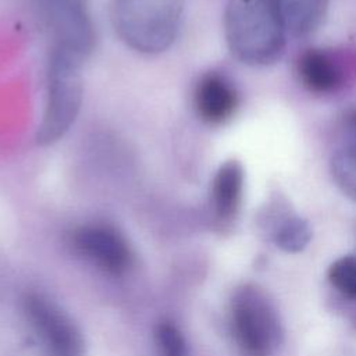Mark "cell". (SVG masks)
Instances as JSON below:
<instances>
[{
    "mask_svg": "<svg viewBox=\"0 0 356 356\" xmlns=\"http://www.w3.org/2000/svg\"><path fill=\"white\" fill-rule=\"evenodd\" d=\"M224 33L231 54L252 67L278 61L288 35L273 0H228Z\"/></svg>",
    "mask_w": 356,
    "mask_h": 356,
    "instance_id": "obj_1",
    "label": "cell"
},
{
    "mask_svg": "<svg viewBox=\"0 0 356 356\" xmlns=\"http://www.w3.org/2000/svg\"><path fill=\"white\" fill-rule=\"evenodd\" d=\"M184 0H113L111 22L118 38L132 50L157 54L175 40Z\"/></svg>",
    "mask_w": 356,
    "mask_h": 356,
    "instance_id": "obj_2",
    "label": "cell"
},
{
    "mask_svg": "<svg viewBox=\"0 0 356 356\" xmlns=\"http://www.w3.org/2000/svg\"><path fill=\"white\" fill-rule=\"evenodd\" d=\"M82 61L61 51L49 50L46 96L36 143L53 145L74 125L82 104Z\"/></svg>",
    "mask_w": 356,
    "mask_h": 356,
    "instance_id": "obj_3",
    "label": "cell"
},
{
    "mask_svg": "<svg viewBox=\"0 0 356 356\" xmlns=\"http://www.w3.org/2000/svg\"><path fill=\"white\" fill-rule=\"evenodd\" d=\"M229 323L242 356H273L282 341V327L274 305L253 285H245L234 293Z\"/></svg>",
    "mask_w": 356,
    "mask_h": 356,
    "instance_id": "obj_4",
    "label": "cell"
},
{
    "mask_svg": "<svg viewBox=\"0 0 356 356\" xmlns=\"http://www.w3.org/2000/svg\"><path fill=\"white\" fill-rule=\"evenodd\" d=\"M50 40L49 50L72 56L82 63L95 44L93 24L86 0H28Z\"/></svg>",
    "mask_w": 356,
    "mask_h": 356,
    "instance_id": "obj_5",
    "label": "cell"
},
{
    "mask_svg": "<svg viewBox=\"0 0 356 356\" xmlns=\"http://www.w3.org/2000/svg\"><path fill=\"white\" fill-rule=\"evenodd\" d=\"M24 310L44 356H83L85 346L78 327L56 303L29 293L24 300Z\"/></svg>",
    "mask_w": 356,
    "mask_h": 356,
    "instance_id": "obj_6",
    "label": "cell"
},
{
    "mask_svg": "<svg viewBox=\"0 0 356 356\" xmlns=\"http://www.w3.org/2000/svg\"><path fill=\"white\" fill-rule=\"evenodd\" d=\"M74 248L103 271L120 275L132 263V253L125 238L107 224H85L72 232Z\"/></svg>",
    "mask_w": 356,
    "mask_h": 356,
    "instance_id": "obj_7",
    "label": "cell"
},
{
    "mask_svg": "<svg viewBox=\"0 0 356 356\" xmlns=\"http://www.w3.org/2000/svg\"><path fill=\"white\" fill-rule=\"evenodd\" d=\"M192 104L199 120L209 125H220L235 114L239 95L227 75L209 71L197 78L192 92Z\"/></svg>",
    "mask_w": 356,
    "mask_h": 356,
    "instance_id": "obj_8",
    "label": "cell"
},
{
    "mask_svg": "<svg viewBox=\"0 0 356 356\" xmlns=\"http://www.w3.org/2000/svg\"><path fill=\"white\" fill-rule=\"evenodd\" d=\"M300 83L312 93L331 95L343 88L348 72L339 54L327 49H309L296 61Z\"/></svg>",
    "mask_w": 356,
    "mask_h": 356,
    "instance_id": "obj_9",
    "label": "cell"
},
{
    "mask_svg": "<svg viewBox=\"0 0 356 356\" xmlns=\"http://www.w3.org/2000/svg\"><path fill=\"white\" fill-rule=\"evenodd\" d=\"M330 168L339 191L356 203V108L348 110L339 121Z\"/></svg>",
    "mask_w": 356,
    "mask_h": 356,
    "instance_id": "obj_10",
    "label": "cell"
},
{
    "mask_svg": "<svg viewBox=\"0 0 356 356\" xmlns=\"http://www.w3.org/2000/svg\"><path fill=\"white\" fill-rule=\"evenodd\" d=\"M245 171L238 160H227L216 171L210 186V207L220 222L232 221L242 203Z\"/></svg>",
    "mask_w": 356,
    "mask_h": 356,
    "instance_id": "obj_11",
    "label": "cell"
},
{
    "mask_svg": "<svg viewBox=\"0 0 356 356\" xmlns=\"http://www.w3.org/2000/svg\"><path fill=\"white\" fill-rule=\"evenodd\" d=\"M286 32L293 36H306L314 32L324 21L328 0H273Z\"/></svg>",
    "mask_w": 356,
    "mask_h": 356,
    "instance_id": "obj_12",
    "label": "cell"
},
{
    "mask_svg": "<svg viewBox=\"0 0 356 356\" xmlns=\"http://www.w3.org/2000/svg\"><path fill=\"white\" fill-rule=\"evenodd\" d=\"M271 239L286 253L302 252L312 239V229L306 220L289 211H278L271 225Z\"/></svg>",
    "mask_w": 356,
    "mask_h": 356,
    "instance_id": "obj_13",
    "label": "cell"
},
{
    "mask_svg": "<svg viewBox=\"0 0 356 356\" xmlns=\"http://www.w3.org/2000/svg\"><path fill=\"white\" fill-rule=\"evenodd\" d=\"M327 277L338 292L356 299V256L346 254L332 261L328 267Z\"/></svg>",
    "mask_w": 356,
    "mask_h": 356,
    "instance_id": "obj_14",
    "label": "cell"
},
{
    "mask_svg": "<svg viewBox=\"0 0 356 356\" xmlns=\"http://www.w3.org/2000/svg\"><path fill=\"white\" fill-rule=\"evenodd\" d=\"M154 338L161 356H189L188 343L182 332L172 323H160L156 327Z\"/></svg>",
    "mask_w": 356,
    "mask_h": 356,
    "instance_id": "obj_15",
    "label": "cell"
}]
</instances>
